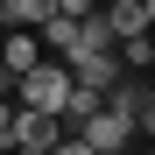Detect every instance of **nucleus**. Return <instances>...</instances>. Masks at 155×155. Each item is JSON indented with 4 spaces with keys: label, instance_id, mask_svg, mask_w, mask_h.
I'll return each instance as SVG.
<instances>
[{
    "label": "nucleus",
    "instance_id": "1",
    "mask_svg": "<svg viewBox=\"0 0 155 155\" xmlns=\"http://www.w3.org/2000/svg\"><path fill=\"white\" fill-rule=\"evenodd\" d=\"M7 99H14L21 113H42V120H64V99H71V71H64L57 57H42V64L28 71V78H14V92H7Z\"/></svg>",
    "mask_w": 155,
    "mask_h": 155
},
{
    "label": "nucleus",
    "instance_id": "2",
    "mask_svg": "<svg viewBox=\"0 0 155 155\" xmlns=\"http://www.w3.org/2000/svg\"><path fill=\"white\" fill-rule=\"evenodd\" d=\"M99 21H106L113 42H134V35H148L155 7H148V0H113V7H99Z\"/></svg>",
    "mask_w": 155,
    "mask_h": 155
},
{
    "label": "nucleus",
    "instance_id": "3",
    "mask_svg": "<svg viewBox=\"0 0 155 155\" xmlns=\"http://www.w3.org/2000/svg\"><path fill=\"white\" fill-rule=\"evenodd\" d=\"M49 14H57V0H0V21H7V35H35Z\"/></svg>",
    "mask_w": 155,
    "mask_h": 155
},
{
    "label": "nucleus",
    "instance_id": "4",
    "mask_svg": "<svg viewBox=\"0 0 155 155\" xmlns=\"http://www.w3.org/2000/svg\"><path fill=\"white\" fill-rule=\"evenodd\" d=\"M0 64H7V78H28L42 64V42L35 35H7V42H0Z\"/></svg>",
    "mask_w": 155,
    "mask_h": 155
},
{
    "label": "nucleus",
    "instance_id": "5",
    "mask_svg": "<svg viewBox=\"0 0 155 155\" xmlns=\"http://www.w3.org/2000/svg\"><path fill=\"white\" fill-rule=\"evenodd\" d=\"M49 155H92V148H85V141H78V134H64V141H57V148H49Z\"/></svg>",
    "mask_w": 155,
    "mask_h": 155
},
{
    "label": "nucleus",
    "instance_id": "6",
    "mask_svg": "<svg viewBox=\"0 0 155 155\" xmlns=\"http://www.w3.org/2000/svg\"><path fill=\"white\" fill-rule=\"evenodd\" d=\"M7 92H14V78H7V64H0V99H7Z\"/></svg>",
    "mask_w": 155,
    "mask_h": 155
}]
</instances>
